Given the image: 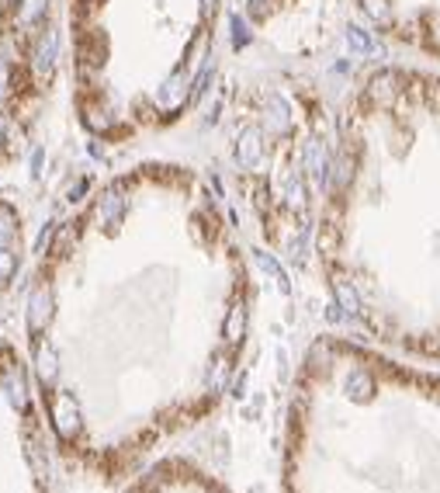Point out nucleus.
Listing matches in <instances>:
<instances>
[{"label":"nucleus","instance_id":"f257e3e1","mask_svg":"<svg viewBox=\"0 0 440 493\" xmlns=\"http://www.w3.org/2000/svg\"><path fill=\"white\" fill-rule=\"evenodd\" d=\"M253 271L219 188L181 160L97 181L32 257L21 351L59 465L125 487L219 410L250 348Z\"/></svg>","mask_w":440,"mask_h":493},{"label":"nucleus","instance_id":"39448f33","mask_svg":"<svg viewBox=\"0 0 440 493\" xmlns=\"http://www.w3.org/2000/svg\"><path fill=\"white\" fill-rule=\"evenodd\" d=\"M56 462L25 351L0 340V493H59Z\"/></svg>","mask_w":440,"mask_h":493},{"label":"nucleus","instance_id":"7ed1b4c3","mask_svg":"<svg viewBox=\"0 0 440 493\" xmlns=\"http://www.w3.org/2000/svg\"><path fill=\"white\" fill-rule=\"evenodd\" d=\"M281 493H440V372L316 337L288 393Z\"/></svg>","mask_w":440,"mask_h":493},{"label":"nucleus","instance_id":"423d86ee","mask_svg":"<svg viewBox=\"0 0 440 493\" xmlns=\"http://www.w3.org/2000/svg\"><path fill=\"white\" fill-rule=\"evenodd\" d=\"M354 7L381 39L440 63V0H354Z\"/></svg>","mask_w":440,"mask_h":493},{"label":"nucleus","instance_id":"0eeeda50","mask_svg":"<svg viewBox=\"0 0 440 493\" xmlns=\"http://www.w3.org/2000/svg\"><path fill=\"white\" fill-rule=\"evenodd\" d=\"M121 493H233L215 473H208L204 465L170 455L160 462H149L139 476H132Z\"/></svg>","mask_w":440,"mask_h":493},{"label":"nucleus","instance_id":"f03ea898","mask_svg":"<svg viewBox=\"0 0 440 493\" xmlns=\"http://www.w3.org/2000/svg\"><path fill=\"white\" fill-rule=\"evenodd\" d=\"M312 250L340 320L381 351L440 362V73L364 70L340 101Z\"/></svg>","mask_w":440,"mask_h":493},{"label":"nucleus","instance_id":"20e7f679","mask_svg":"<svg viewBox=\"0 0 440 493\" xmlns=\"http://www.w3.org/2000/svg\"><path fill=\"white\" fill-rule=\"evenodd\" d=\"M70 83L66 0H0V174L25 160Z\"/></svg>","mask_w":440,"mask_h":493},{"label":"nucleus","instance_id":"6e6552de","mask_svg":"<svg viewBox=\"0 0 440 493\" xmlns=\"http://www.w3.org/2000/svg\"><path fill=\"white\" fill-rule=\"evenodd\" d=\"M28 222L25 212L0 195V313L28 278Z\"/></svg>","mask_w":440,"mask_h":493}]
</instances>
